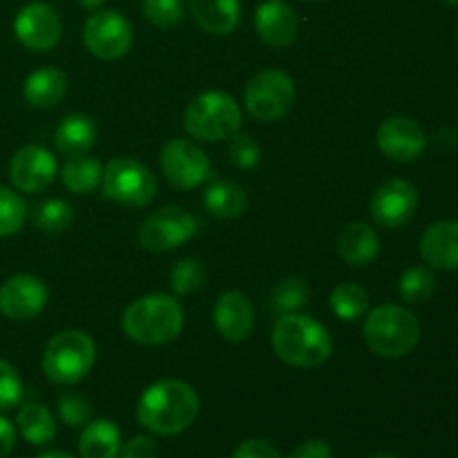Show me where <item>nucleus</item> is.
I'll list each match as a JSON object with an SVG mask.
<instances>
[{
	"label": "nucleus",
	"mask_w": 458,
	"mask_h": 458,
	"mask_svg": "<svg viewBox=\"0 0 458 458\" xmlns=\"http://www.w3.org/2000/svg\"><path fill=\"white\" fill-rule=\"evenodd\" d=\"M199 394L188 383L164 378L152 383L137 403V420L148 434L177 437L199 416Z\"/></svg>",
	"instance_id": "f257e3e1"
},
{
	"label": "nucleus",
	"mask_w": 458,
	"mask_h": 458,
	"mask_svg": "<svg viewBox=\"0 0 458 458\" xmlns=\"http://www.w3.org/2000/svg\"><path fill=\"white\" fill-rule=\"evenodd\" d=\"M271 344L282 362L300 369L325 365L334 353V338L329 329L307 313H284L277 318Z\"/></svg>",
	"instance_id": "f03ea898"
},
{
	"label": "nucleus",
	"mask_w": 458,
	"mask_h": 458,
	"mask_svg": "<svg viewBox=\"0 0 458 458\" xmlns=\"http://www.w3.org/2000/svg\"><path fill=\"white\" fill-rule=\"evenodd\" d=\"M125 335L143 347H161L182 334L183 307L168 293H150L125 307L121 318Z\"/></svg>",
	"instance_id": "7ed1b4c3"
},
{
	"label": "nucleus",
	"mask_w": 458,
	"mask_h": 458,
	"mask_svg": "<svg viewBox=\"0 0 458 458\" xmlns=\"http://www.w3.org/2000/svg\"><path fill=\"white\" fill-rule=\"evenodd\" d=\"M365 343L376 356L403 358L414 352L420 340V322L410 309L398 304H380L367 311L362 327Z\"/></svg>",
	"instance_id": "20e7f679"
},
{
	"label": "nucleus",
	"mask_w": 458,
	"mask_h": 458,
	"mask_svg": "<svg viewBox=\"0 0 458 458\" xmlns=\"http://www.w3.org/2000/svg\"><path fill=\"white\" fill-rule=\"evenodd\" d=\"M242 125V107L231 94L204 92L192 98L183 114V128L199 141H224L237 134Z\"/></svg>",
	"instance_id": "39448f33"
},
{
	"label": "nucleus",
	"mask_w": 458,
	"mask_h": 458,
	"mask_svg": "<svg viewBox=\"0 0 458 458\" xmlns=\"http://www.w3.org/2000/svg\"><path fill=\"white\" fill-rule=\"evenodd\" d=\"M97 347L85 331L67 329L54 335L43 353V371L52 383L76 385L92 371Z\"/></svg>",
	"instance_id": "423d86ee"
},
{
	"label": "nucleus",
	"mask_w": 458,
	"mask_h": 458,
	"mask_svg": "<svg viewBox=\"0 0 458 458\" xmlns=\"http://www.w3.org/2000/svg\"><path fill=\"white\" fill-rule=\"evenodd\" d=\"M103 195L132 208H146L157 197V179L148 165L132 157H116L103 170Z\"/></svg>",
	"instance_id": "0eeeda50"
},
{
	"label": "nucleus",
	"mask_w": 458,
	"mask_h": 458,
	"mask_svg": "<svg viewBox=\"0 0 458 458\" xmlns=\"http://www.w3.org/2000/svg\"><path fill=\"white\" fill-rule=\"evenodd\" d=\"M246 112L259 123H276L289 114L295 103V83L286 72L264 70L244 89Z\"/></svg>",
	"instance_id": "6e6552de"
},
{
	"label": "nucleus",
	"mask_w": 458,
	"mask_h": 458,
	"mask_svg": "<svg viewBox=\"0 0 458 458\" xmlns=\"http://www.w3.org/2000/svg\"><path fill=\"white\" fill-rule=\"evenodd\" d=\"M134 31L128 18L114 9L94 12L83 25V43L92 56L101 61H116L132 47Z\"/></svg>",
	"instance_id": "1a4fd4ad"
},
{
	"label": "nucleus",
	"mask_w": 458,
	"mask_h": 458,
	"mask_svg": "<svg viewBox=\"0 0 458 458\" xmlns=\"http://www.w3.org/2000/svg\"><path fill=\"white\" fill-rule=\"evenodd\" d=\"M197 219L182 206H165L139 228V244L148 253H168L197 235Z\"/></svg>",
	"instance_id": "9d476101"
},
{
	"label": "nucleus",
	"mask_w": 458,
	"mask_h": 458,
	"mask_svg": "<svg viewBox=\"0 0 458 458\" xmlns=\"http://www.w3.org/2000/svg\"><path fill=\"white\" fill-rule=\"evenodd\" d=\"M159 164L165 179L179 191H192L213 174L206 152L188 139H170L161 150Z\"/></svg>",
	"instance_id": "9b49d317"
},
{
	"label": "nucleus",
	"mask_w": 458,
	"mask_h": 458,
	"mask_svg": "<svg viewBox=\"0 0 458 458\" xmlns=\"http://www.w3.org/2000/svg\"><path fill=\"white\" fill-rule=\"evenodd\" d=\"M58 174L56 157L38 143L22 146L9 161V179L13 188L27 195L47 191Z\"/></svg>",
	"instance_id": "f8f14e48"
},
{
	"label": "nucleus",
	"mask_w": 458,
	"mask_h": 458,
	"mask_svg": "<svg viewBox=\"0 0 458 458\" xmlns=\"http://www.w3.org/2000/svg\"><path fill=\"white\" fill-rule=\"evenodd\" d=\"M49 291L45 282L36 276H12L0 286V313L7 320L27 322L34 320L47 307Z\"/></svg>",
	"instance_id": "ddd939ff"
},
{
	"label": "nucleus",
	"mask_w": 458,
	"mask_h": 458,
	"mask_svg": "<svg viewBox=\"0 0 458 458\" xmlns=\"http://www.w3.org/2000/svg\"><path fill=\"white\" fill-rule=\"evenodd\" d=\"M13 34L22 47L31 52H49L61 40L63 22L49 4L30 3L13 18Z\"/></svg>",
	"instance_id": "4468645a"
},
{
	"label": "nucleus",
	"mask_w": 458,
	"mask_h": 458,
	"mask_svg": "<svg viewBox=\"0 0 458 458\" xmlns=\"http://www.w3.org/2000/svg\"><path fill=\"white\" fill-rule=\"evenodd\" d=\"M380 152L398 164H411L419 159L428 146V134L410 116H389L380 123L376 134Z\"/></svg>",
	"instance_id": "2eb2a0df"
},
{
	"label": "nucleus",
	"mask_w": 458,
	"mask_h": 458,
	"mask_svg": "<svg viewBox=\"0 0 458 458\" xmlns=\"http://www.w3.org/2000/svg\"><path fill=\"white\" fill-rule=\"evenodd\" d=\"M419 208V191L405 179H389L374 192L369 213L385 228H401Z\"/></svg>",
	"instance_id": "dca6fc26"
},
{
	"label": "nucleus",
	"mask_w": 458,
	"mask_h": 458,
	"mask_svg": "<svg viewBox=\"0 0 458 458\" xmlns=\"http://www.w3.org/2000/svg\"><path fill=\"white\" fill-rule=\"evenodd\" d=\"M215 329L228 343H244L255 329V309L242 291H224L213 307Z\"/></svg>",
	"instance_id": "f3484780"
},
{
	"label": "nucleus",
	"mask_w": 458,
	"mask_h": 458,
	"mask_svg": "<svg viewBox=\"0 0 458 458\" xmlns=\"http://www.w3.org/2000/svg\"><path fill=\"white\" fill-rule=\"evenodd\" d=\"M255 31L268 47H291L300 31L298 13L284 0H264L255 12Z\"/></svg>",
	"instance_id": "a211bd4d"
},
{
	"label": "nucleus",
	"mask_w": 458,
	"mask_h": 458,
	"mask_svg": "<svg viewBox=\"0 0 458 458\" xmlns=\"http://www.w3.org/2000/svg\"><path fill=\"white\" fill-rule=\"evenodd\" d=\"M425 264L438 271H458V222H437L420 237Z\"/></svg>",
	"instance_id": "6ab92c4d"
},
{
	"label": "nucleus",
	"mask_w": 458,
	"mask_h": 458,
	"mask_svg": "<svg viewBox=\"0 0 458 458\" xmlns=\"http://www.w3.org/2000/svg\"><path fill=\"white\" fill-rule=\"evenodd\" d=\"M67 74L58 67H40L31 72L22 85V97L30 107L36 110H49L56 107L67 94Z\"/></svg>",
	"instance_id": "aec40b11"
},
{
	"label": "nucleus",
	"mask_w": 458,
	"mask_h": 458,
	"mask_svg": "<svg viewBox=\"0 0 458 458\" xmlns=\"http://www.w3.org/2000/svg\"><path fill=\"white\" fill-rule=\"evenodd\" d=\"M192 18L213 36L233 34L240 25V0H188Z\"/></svg>",
	"instance_id": "412c9836"
},
{
	"label": "nucleus",
	"mask_w": 458,
	"mask_h": 458,
	"mask_svg": "<svg viewBox=\"0 0 458 458\" xmlns=\"http://www.w3.org/2000/svg\"><path fill=\"white\" fill-rule=\"evenodd\" d=\"M380 250L378 233L365 222H352L340 231L338 253L349 267H367Z\"/></svg>",
	"instance_id": "4be33fe9"
},
{
	"label": "nucleus",
	"mask_w": 458,
	"mask_h": 458,
	"mask_svg": "<svg viewBox=\"0 0 458 458\" xmlns=\"http://www.w3.org/2000/svg\"><path fill=\"white\" fill-rule=\"evenodd\" d=\"M54 143H56V150L67 159L88 155L97 143V125L85 114L65 116L54 132Z\"/></svg>",
	"instance_id": "5701e85b"
},
{
	"label": "nucleus",
	"mask_w": 458,
	"mask_h": 458,
	"mask_svg": "<svg viewBox=\"0 0 458 458\" xmlns=\"http://www.w3.org/2000/svg\"><path fill=\"white\" fill-rule=\"evenodd\" d=\"M121 429L107 419L89 420L79 437V458H119Z\"/></svg>",
	"instance_id": "b1692460"
},
{
	"label": "nucleus",
	"mask_w": 458,
	"mask_h": 458,
	"mask_svg": "<svg viewBox=\"0 0 458 458\" xmlns=\"http://www.w3.org/2000/svg\"><path fill=\"white\" fill-rule=\"evenodd\" d=\"M16 428L30 445H47L56 437V419L40 403H27L18 410Z\"/></svg>",
	"instance_id": "393cba45"
},
{
	"label": "nucleus",
	"mask_w": 458,
	"mask_h": 458,
	"mask_svg": "<svg viewBox=\"0 0 458 458\" xmlns=\"http://www.w3.org/2000/svg\"><path fill=\"white\" fill-rule=\"evenodd\" d=\"M63 186L74 195H89L97 191L103 182V165L94 157L81 155L65 161L61 170Z\"/></svg>",
	"instance_id": "a878e982"
},
{
	"label": "nucleus",
	"mask_w": 458,
	"mask_h": 458,
	"mask_svg": "<svg viewBox=\"0 0 458 458\" xmlns=\"http://www.w3.org/2000/svg\"><path fill=\"white\" fill-rule=\"evenodd\" d=\"M204 206L210 215L219 219H235L249 208V197L244 188L233 182H217L204 192Z\"/></svg>",
	"instance_id": "bb28decb"
},
{
	"label": "nucleus",
	"mask_w": 458,
	"mask_h": 458,
	"mask_svg": "<svg viewBox=\"0 0 458 458\" xmlns=\"http://www.w3.org/2000/svg\"><path fill=\"white\" fill-rule=\"evenodd\" d=\"M329 307L340 320L356 322L369 311V295L356 282H343L329 295Z\"/></svg>",
	"instance_id": "cd10ccee"
},
{
	"label": "nucleus",
	"mask_w": 458,
	"mask_h": 458,
	"mask_svg": "<svg viewBox=\"0 0 458 458\" xmlns=\"http://www.w3.org/2000/svg\"><path fill=\"white\" fill-rule=\"evenodd\" d=\"M34 224L49 235L65 233L74 224V208L63 199H47L34 210Z\"/></svg>",
	"instance_id": "c85d7f7f"
},
{
	"label": "nucleus",
	"mask_w": 458,
	"mask_h": 458,
	"mask_svg": "<svg viewBox=\"0 0 458 458\" xmlns=\"http://www.w3.org/2000/svg\"><path fill=\"white\" fill-rule=\"evenodd\" d=\"M434 286H437V280H434V273L429 268L411 267L401 276L398 291L407 304H420L432 298Z\"/></svg>",
	"instance_id": "c756f323"
},
{
	"label": "nucleus",
	"mask_w": 458,
	"mask_h": 458,
	"mask_svg": "<svg viewBox=\"0 0 458 458\" xmlns=\"http://www.w3.org/2000/svg\"><path fill=\"white\" fill-rule=\"evenodd\" d=\"M27 204L18 192L0 186V237H12L25 226Z\"/></svg>",
	"instance_id": "7c9ffc66"
},
{
	"label": "nucleus",
	"mask_w": 458,
	"mask_h": 458,
	"mask_svg": "<svg viewBox=\"0 0 458 458\" xmlns=\"http://www.w3.org/2000/svg\"><path fill=\"white\" fill-rule=\"evenodd\" d=\"M309 302V286L307 282L300 277H289V280L280 282L277 289L273 291L271 304L280 316L284 313H298L304 304Z\"/></svg>",
	"instance_id": "2f4dec72"
},
{
	"label": "nucleus",
	"mask_w": 458,
	"mask_h": 458,
	"mask_svg": "<svg viewBox=\"0 0 458 458\" xmlns=\"http://www.w3.org/2000/svg\"><path fill=\"white\" fill-rule=\"evenodd\" d=\"M143 16L159 30H173L186 18V7L182 0H143Z\"/></svg>",
	"instance_id": "473e14b6"
},
{
	"label": "nucleus",
	"mask_w": 458,
	"mask_h": 458,
	"mask_svg": "<svg viewBox=\"0 0 458 458\" xmlns=\"http://www.w3.org/2000/svg\"><path fill=\"white\" fill-rule=\"evenodd\" d=\"M206 271L201 267L199 259H182L179 264H174L173 273H170V284H173V291L177 295H191L195 291L201 289L204 284Z\"/></svg>",
	"instance_id": "72a5a7b5"
},
{
	"label": "nucleus",
	"mask_w": 458,
	"mask_h": 458,
	"mask_svg": "<svg viewBox=\"0 0 458 458\" xmlns=\"http://www.w3.org/2000/svg\"><path fill=\"white\" fill-rule=\"evenodd\" d=\"M58 419L67 428H85L92 420V403L85 396L74 392H67L58 398Z\"/></svg>",
	"instance_id": "f704fd0d"
},
{
	"label": "nucleus",
	"mask_w": 458,
	"mask_h": 458,
	"mask_svg": "<svg viewBox=\"0 0 458 458\" xmlns=\"http://www.w3.org/2000/svg\"><path fill=\"white\" fill-rule=\"evenodd\" d=\"M22 398V380L18 371L0 358V411L16 407Z\"/></svg>",
	"instance_id": "c9c22d12"
},
{
	"label": "nucleus",
	"mask_w": 458,
	"mask_h": 458,
	"mask_svg": "<svg viewBox=\"0 0 458 458\" xmlns=\"http://www.w3.org/2000/svg\"><path fill=\"white\" fill-rule=\"evenodd\" d=\"M228 155H231L233 164L237 168H255L259 164V146L250 134H233L231 146H228Z\"/></svg>",
	"instance_id": "e433bc0d"
},
{
	"label": "nucleus",
	"mask_w": 458,
	"mask_h": 458,
	"mask_svg": "<svg viewBox=\"0 0 458 458\" xmlns=\"http://www.w3.org/2000/svg\"><path fill=\"white\" fill-rule=\"evenodd\" d=\"M119 458H159V445L148 434H137L121 445Z\"/></svg>",
	"instance_id": "4c0bfd02"
},
{
	"label": "nucleus",
	"mask_w": 458,
	"mask_h": 458,
	"mask_svg": "<svg viewBox=\"0 0 458 458\" xmlns=\"http://www.w3.org/2000/svg\"><path fill=\"white\" fill-rule=\"evenodd\" d=\"M231 458H282L277 447L273 443L264 441V438H249V441L240 443L233 452Z\"/></svg>",
	"instance_id": "58836bf2"
},
{
	"label": "nucleus",
	"mask_w": 458,
	"mask_h": 458,
	"mask_svg": "<svg viewBox=\"0 0 458 458\" xmlns=\"http://www.w3.org/2000/svg\"><path fill=\"white\" fill-rule=\"evenodd\" d=\"M289 458H334V450L327 441L320 438H311V441L302 443L300 447H295L293 454Z\"/></svg>",
	"instance_id": "ea45409f"
},
{
	"label": "nucleus",
	"mask_w": 458,
	"mask_h": 458,
	"mask_svg": "<svg viewBox=\"0 0 458 458\" xmlns=\"http://www.w3.org/2000/svg\"><path fill=\"white\" fill-rule=\"evenodd\" d=\"M16 445V428L12 420L0 416V458H7Z\"/></svg>",
	"instance_id": "a19ab883"
},
{
	"label": "nucleus",
	"mask_w": 458,
	"mask_h": 458,
	"mask_svg": "<svg viewBox=\"0 0 458 458\" xmlns=\"http://www.w3.org/2000/svg\"><path fill=\"white\" fill-rule=\"evenodd\" d=\"M34 458H76V456L67 454V452L63 450H47V452H40V454H36Z\"/></svg>",
	"instance_id": "79ce46f5"
},
{
	"label": "nucleus",
	"mask_w": 458,
	"mask_h": 458,
	"mask_svg": "<svg viewBox=\"0 0 458 458\" xmlns=\"http://www.w3.org/2000/svg\"><path fill=\"white\" fill-rule=\"evenodd\" d=\"M103 3H106V0H79L81 7H85V9H98Z\"/></svg>",
	"instance_id": "37998d69"
},
{
	"label": "nucleus",
	"mask_w": 458,
	"mask_h": 458,
	"mask_svg": "<svg viewBox=\"0 0 458 458\" xmlns=\"http://www.w3.org/2000/svg\"><path fill=\"white\" fill-rule=\"evenodd\" d=\"M371 458H398V456L389 454V452H380V454H376V456H371Z\"/></svg>",
	"instance_id": "c03bdc74"
},
{
	"label": "nucleus",
	"mask_w": 458,
	"mask_h": 458,
	"mask_svg": "<svg viewBox=\"0 0 458 458\" xmlns=\"http://www.w3.org/2000/svg\"><path fill=\"white\" fill-rule=\"evenodd\" d=\"M445 3L452 4V7H454V9H458V0H445Z\"/></svg>",
	"instance_id": "a18cd8bd"
},
{
	"label": "nucleus",
	"mask_w": 458,
	"mask_h": 458,
	"mask_svg": "<svg viewBox=\"0 0 458 458\" xmlns=\"http://www.w3.org/2000/svg\"><path fill=\"white\" fill-rule=\"evenodd\" d=\"M309 3H318V0H309Z\"/></svg>",
	"instance_id": "49530a36"
},
{
	"label": "nucleus",
	"mask_w": 458,
	"mask_h": 458,
	"mask_svg": "<svg viewBox=\"0 0 458 458\" xmlns=\"http://www.w3.org/2000/svg\"><path fill=\"white\" fill-rule=\"evenodd\" d=\"M456 38H458V31H456Z\"/></svg>",
	"instance_id": "de8ad7c7"
}]
</instances>
